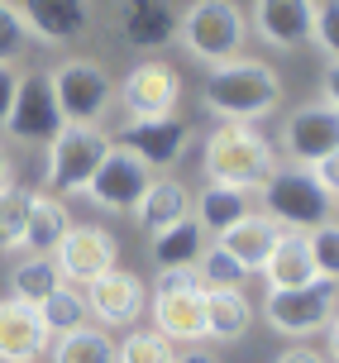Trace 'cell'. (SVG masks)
Listing matches in <instances>:
<instances>
[{
    "label": "cell",
    "instance_id": "cell-1",
    "mask_svg": "<svg viewBox=\"0 0 339 363\" xmlns=\"http://www.w3.org/2000/svg\"><path fill=\"white\" fill-rule=\"evenodd\" d=\"M277 101H282V82L263 57H230V62H215L206 77V106L230 125H249L268 115Z\"/></svg>",
    "mask_w": 339,
    "mask_h": 363
},
{
    "label": "cell",
    "instance_id": "cell-2",
    "mask_svg": "<svg viewBox=\"0 0 339 363\" xmlns=\"http://www.w3.org/2000/svg\"><path fill=\"white\" fill-rule=\"evenodd\" d=\"M201 167L215 186H263L272 172V148L268 139L258 134L253 125H225L211 129L206 139V153H201Z\"/></svg>",
    "mask_w": 339,
    "mask_h": 363
},
{
    "label": "cell",
    "instance_id": "cell-3",
    "mask_svg": "<svg viewBox=\"0 0 339 363\" xmlns=\"http://www.w3.org/2000/svg\"><path fill=\"white\" fill-rule=\"evenodd\" d=\"M244 34H249V24H244V10L234 0H196V5H187L177 15L182 48L191 57H201V62H211V67L239 57Z\"/></svg>",
    "mask_w": 339,
    "mask_h": 363
},
{
    "label": "cell",
    "instance_id": "cell-4",
    "mask_svg": "<svg viewBox=\"0 0 339 363\" xmlns=\"http://www.w3.org/2000/svg\"><path fill=\"white\" fill-rule=\"evenodd\" d=\"M330 191L311 177V167H272L268 182H263V206L268 216L287 230H316L330 220Z\"/></svg>",
    "mask_w": 339,
    "mask_h": 363
},
{
    "label": "cell",
    "instance_id": "cell-5",
    "mask_svg": "<svg viewBox=\"0 0 339 363\" xmlns=\"http://www.w3.org/2000/svg\"><path fill=\"white\" fill-rule=\"evenodd\" d=\"M110 148H115V139L101 125H62L48 144V186L87 191V182L96 177V167L106 163Z\"/></svg>",
    "mask_w": 339,
    "mask_h": 363
},
{
    "label": "cell",
    "instance_id": "cell-6",
    "mask_svg": "<svg viewBox=\"0 0 339 363\" xmlns=\"http://www.w3.org/2000/svg\"><path fill=\"white\" fill-rule=\"evenodd\" d=\"M53 96L67 125H101V115L110 110V96H115V82L101 62L72 57L53 72Z\"/></svg>",
    "mask_w": 339,
    "mask_h": 363
},
{
    "label": "cell",
    "instance_id": "cell-7",
    "mask_svg": "<svg viewBox=\"0 0 339 363\" xmlns=\"http://www.w3.org/2000/svg\"><path fill=\"white\" fill-rule=\"evenodd\" d=\"M67 125L62 110H57V96H53V77L48 72H24L19 77V91H15V106L5 115V129L24 139V144H53V134Z\"/></svg>",
    "mask_w": 339,
    "mask_h": 363
},
{
    "label": "cell",
    "instance_id": "cell-8",
    "mask_svg": "<svg viewBox=\"0 0 339 363\" xmlns=\"http://www.w3.org/2000/svg\"><path fill=\"white\" fill-rule=\"evenodd\" d=\"M335 315V282H311V287H287V291H268L263 301V320L282 335H311L325 330V320Z\"/></svg>",
    "mask_w": 339,
    "mask_h": 363
},
{
    "label": "cell",
    "instance_id": "cell-9",
    "mask_svg": "<svg viewBox=\"0 0 339 363\" xmlns=\"http://www.w3.org/2000/svg\"><path fill=\"white\" fill-rule=\"evenodd\" d=\"M177 101H182V77H177V67H167L158 57L139 62V67L120 82V106H125L134 120L177 115Z\"/></svg>",
    "mask_w": 339,
    "mask_h": 363
},
{
    "label": "cell",
    "instance_id": "cell-10",
    "mask_svg": "<svg viewBox=\"0 0 339 363\" xmlns=\"http://www.w3.org/2000/svg\"><path fill=\"white\" fill-rule=\"evenodd\" d=\"M187 139H191V125H187L182 115H158V120H129V125L120 129V139H115V144L129 148L148 172H158V167L182 163Z\"/></svg>",
    "mask_w": 339,
    "mask_h": 363
},
{
    "label": "cell",
    "instance_id": "cell-11",
    "mask_svg": "<svg viewBox=\"0 0 339 363\" xmlns=\"http://www.w3.org/2000/svg\"><path fill=\"white\" fill-rule=\"evenodd\" d=\"M115 239L101 230V225H72L67 235H62V244L53 249V263L57 272H62V282H72V287H87V282H96L101 272L115 268Z\"/></svg>",
    "mask_w": 339,
    "mask_h": 363
},
{
    "label": "cell",
    "instance_id": "cell-12",
    "mask_svg": "<svg viewBox=\"0 0 339 363\" xmlns=\"http://www.w3.org/2000/svg\"><path fill=\"white\" fill-rule=\"evenodd\" d=\"M148 182H153V172L129 153V148H110L106 163L96 167V177L87 182V196L101 206V211H134L139 206V196L148 191Z\"/></svg>",
    "mask_w": 339,
    "mask_h": 363
},
{
    "label": "cell",
    "instance_id": "cell-13",
    "mask_svg": "<svg viewBox=\"0 0 339 363\" xmlns=\"http://www.w3.org/2000/svg\"><path fill=\"white\" fill-rule=\"evenodd\" d=\"M87 311L101 325H134L143 315V282L115 263L96 282H87Z\"/></svg>",
    "mask_w": 339,
    "mask_h": 363
},
{
    "label": "cell",
    "instance_id": "cell-14",
    "mask_svg": "<svg viewBox=\"0 0 339 363\" xmlns=\"http://www.w3.org/2000/svg\"><path fill=\"white\" fill-rule=\"evenodd\" d=\"M253 29L263 34V43L296 53L301 43H311L316 29V0H258L253 5Z\"/></svg>",
    "mask_w": 339,
    "mask_h": 363
},
{
    "label": "cell",
    "instance_id": "cell-15",
    "mask_svg": "<svg viewBox=\"0 0 339 363\" xmlns=\"http://www.w3.org/2000/svg\"><path fill=\"white\" fill-rule=\"evenodd\" d=\"M282 144H287V153H291L301 167L321 163L325 153L339 148V110H330V106L296 110V115L287 120V129H282Z\"/></svg>",
    "mask_w": 339,
    "mask_h": 363
},
{
    "label": "cell",
    "instance_id": "cell-16",
    "mask_svg": "<svg viewBox=\"0 0 339 363\" xmlns=\"http://www.w3.org/2000/svg\"><path fill=\"white\" fill-rule=\"evenodd\" d=\"M120 34L139 53H158L177 38V10L167 0H125L120 5Z\"/></svg>",
    "mask_w": 339,
    "mask_h": 363
},
{
    "label": "cell",
    "instance_id": "cell-17",
    "mask_svg": "<svg viewBox=\"0 0 339 363\" xmlns=\"http://www.w3.org/2000/svg\"><path fill=\"white\" fill-rule=\"evenodd\" d=\"M263 277H268V291H287V287H311V282H321L306 230H287V225L277 230L272 254H268V263H263Z\"/></svg>",
    "mask_w": 339,
    "mask_h": 363
},
{
    "label": "cell",
    "instance_id": "cell-18",
    "mask_svg": "<svg viewBox=\"0 0 339 363\" xmlns=\"http://www.w3.org/2000/svg\"><path fill=\"white\" fill-rule=\"evenodd\" d=\"M48 349V330L29 301H0V363H34Z\"/></svg>",
    "mask_w": 339,
    "mask_h": 363
},
{
    "label": "cell",
    "instance_id": "cell-19",
    "mask_svg": "<svg viewBox=\"0 0 339 363\" xmlns=\"http://www.w3.org/2000/svg\"><path fill=\"white\" fill-rule=\"evenodd\" d=\"M153 320L158 335L167 340H206V287H177V291H158L153 296Z\"/></svg>",
    "mask_w": 339,
    "mask_h": 363
},
{
    "label": "cell",
    "instance_id": "cell-20",
    "mask_svg": "<svg viewBox=\"0 0 339 363\" xmlns=\"http://www.w3.org/2000/svg\"><path fill=\"white\" fill-rule=\"evenodd\" d=\"M19 15L29 24V34L43 43H72L91 24L87 0H19Z\"/></svg>",
    "mask_w": 339,
    "mask_h": 363
},
{
    "label": "cell",
    "instance_id": "cell-21",
    "mask_svg": "<svg viewBox=\"0 0 339 363\" xmlns=\"http://www.w3.org/2000/svg\"><path fill=\"white\" fill-rule=\"evenodd\" d=\"M277 230H282V225H277L272 216H253V211H249L244 220H234L230 230H220V235H215V244H220L225 254H234L249 272H263V263H268V254H272V239H277Z\"/></svg>",
    "mask_w": 339,
    "mask_h": 363
},
{
    "label": "cell",
    "instance_id": "cell-22",
    "mask_svg": "<svg viewBox=\"0 0 339 363\" xmlns=\"http://www.w3.org/2000/svg\"><path fill=\"white\" fill-rule=\"evenodd\" d=\"M134 216H139V225L148 230V235H162V230H172L177 220L191 216V196H187V186H182V182L158 177V182H148V191L139 196Z\"/></svg>",
    "mask_w": 339,
    "mask_h": 363
},
{
    "label": "cell",
    "instance_id": "cell-23",
    "mask_svg": "<svg viewBox=\"0 0 339 363\" xmlns=\"http://www.w3.org/2000/svg\"><path fill=\"white\" fill-rule=\"evenodd\" d=\"M67 230H72L67 206L57 196H48V191H34V201H29V225H24V249L38 254V258H53V249L62 244Z\"/></svg>",
    "mask_w": 339,
    "mask_h": 363
},
{
    "label": "cell",
    "instance_id": "cell-24",
    "mask_svg": "<svg viewBox=\"0 0 339 363\" xmlns=\"http://www.w3.org/2000/svg\"><path fill=\"white\" fill-rule=\"evenodd\" d=\"M253 311L244 287H206V340H239L249 335Z\"/></svg>",
    "mask_w": 339,
    "mask_h": 363
},
{
    "label": "cell",
    "instance_id": "cell-25",
    "mask_svg": "<svg viewBox=\"0 0 339 363\" xmlns=\"http://www.w3.org/2000/svg\"><path fill=\"white\" fill-rule=\"evenodd\" d=\"M201 249H206V230H201V220H177L172 230H162L153 235V258H158V268H196Z\"/></svg>",
    "mask_w": 339,
    "mask_h": 363
},
{
    "label": "cell",
    "instance_id": "cell-26",
    "mask_svg": "<svg viewBox=\"0 0 339 363\" xmlns=\"http://www.w3.org/2000/svg\"><path fill=\"white\" fill-rule=\"evenodd\" d=\"M38 320H43L48 335H67V330L87 325V296H82V287L57 282V287L38 301Z\"/></svg>",
    "mask_w": 339,
    "mask_h": 363
},
{
    "label": "cell",
    "instance_id": "cell-27",
    "mask_svg": "<svg viewBox=\"0 0 339 363\" xmlns=\"http://www.w3.org/2000/svg\"><path fill=\"white\" fill-rule=\"evenodd\" d=\"M196 216H201V230H230L234 220H244L249 216V191L244 186H206L201 191V206H196Z\"/></svg>",
    "mask_w": 339,
    "mask_h": 363
},
{
    "label": "cell",
    "instance_id": "cell-28",
    "mask_svg": "<svg viewBox=\"0 0 339 363\" xmlns=\"http://www.w3.org/2000/svg\"><path fill=\"white\" fill-rule=\"evenodd\" d=\"M53 363H115V345H110V335H101V330L77 325L67 335H57Z\"/></svg>",
    "mask_w": 339,
    "mask_h": 363
},
{
    "label": "cell",
    "instance_id": "cell-29",
    "mask_svg": "<svg viewBox=\"0 0 339 363\" xmlns=\"http://www.w3.org/2000/svg\"><path fill=\"white\" fill-rule=\"evenodd\" d=\"M62 282V272H57V263L53 258H24L15 268V277H10V291H15V301H29V306H38L48 291Z\"/></svg>",
    "mask_w": 339,
    "mask_h": 363
},
{
    "label": "cell",
    "instance_id": "cell-30",
    "mask_svg": "<svg viewBox=\"0 0 339 363\" xmlns=\"http://www.w3.org/2000/svg\"><path fill=\"white\" fill-rule=\"evenodd\" d=\"M29 201H34V191H24V186H15V182L0 191V249H24Z\"/></svg>",
    "mask_w": 339,
    "mask_h": 363
},
{
    "label": "cell",
    "instance_id": "cell-31",
    "mask_svg": "<svg viewBox=\"0 0 339 363\" xmlns=\"http://www.w3.org/2000/svg\"><path fill=\"white\" fill-rule=\"evenodd\" d=\"M196 277H201V287H244L249 268L234 254H225L220 244H211V249H201V258H196Z\"/></svg>",
    "mask_w": 339,
    "mask_h": 363
},
{
    "label": "cell",
    "instance_id": "cell-32",
    "mask_svg": "<svg viewBox=\"0 0 339 363\" xmlns=\"http://www.w3.org/2000/svg\"><path fill=\"white\" fill-rule=\"evenodd\" d=\"M115 363H177L172 354V340L158 335V330H134L125 345L115 349Z\"/></svg>",
    "mask_w": 339,
    "mask_h": 363
},
{
    "label": "cell",
    "instance_id": "cell-33",
    "mask_svg": "<svg viewBox=\"0 0 339 363\" xmlns=\"http://www.w3.org/2000/svg\"><path fill=\"white\" fill-rule=\"evenodd\" d=\"M29 24H24V15H19L15 0H0V67H10L24 48H29Z\"/></svg>",
    "mask_w": 339,
    "mask_h": 363
},
{
    "label": "cell",
    "instance_id": "cell-34",
    "mask_svg": "<svg viewBox=\"0 0 339 363\" xmlns=\"http://www.w3.org/2000/svg\"><path fill=\"white\" fill-rule=\"evenodd\" d=\"M311 258H316V272H321L325 282H339V225L335 220H325L311 230Z\"/></svg>",
    "mask_w": 339,
    "mask_h": 363
},
{
    "label": "cell",
    "instance_id": "cell-35",
    "mask_svg": "<svg viewBox=\"0 0 339 363\" xmlns=\"http://www.w3.org/2000/svg\"><path fill=\"white\" fill-rule=\"evenodd\" d=\"M311 38L339 62V0H316V29H311Z\"/></svg>",
    "mask_w": 339,
    "mask_h": 363
},
{
    "label": "cell",
    "instance_id": "cell-36",
    "mask_svg": "<svg viewBox=\"0 0 339 363\" xmlns=\"http://www.w3.org/2000/svg\"><path fill=\"white\" fill-rule=\"evenodd\" d=\"M311 177L321 182L330 196H339V148H335V153H325L321 163H311Z\"/></svg>",
    "mask_w": 339,
    "mask_h": 363
},
{
    "label": "cell",
    "instance_id": "cell-37",
    "mask_svg": "<svg viewBox=\"0 0 339 363\" xmlns=\"http://www.w3.org/2000/svg\"><path fill=\"white\" fill-rule=\"evenodd\" d=\"M201 277L196 268H158V287H153V296L158 291H177V287H196Z\"/></svg>",
    "mask_w": 339,
    "mask_h": 363
},
{
    "label": "cell",
    "instance_id": "cell-38",
    "mask_svg": "<svg viewBox=\"0 0 339 363\" xmlns=\"http://www.w3.org/2000/svg\"><path fill=\"white\" fill-rule=\"evenodd\" d=\"M15 91H19V72L15 67H0V125H5V115L15 106Z\"/></svg>",
    "mask_w": 339,
    "mask_h": 363
},
{
    "label": "cell",
    "instance_id": "cell-39",
    "mask_svg": "<svg viewBox=\"0 0 339 363\" xmlns=\"http://www.w3.org/2000/svg\"><path fill=\"white\" fill-rule=\"evenodd\" d=\"M321 91H325V106H330V110H339V62H330V67H325Z\"/></svg>",
    "mask_w": 339,
    "mask_h": 363
},
{
    "label": "cell",
    "instance_id": "cell-40",
    "mask_svg": "<svg viewBox=\"0 0 339 363\" xmlns=\"http://www.w3.org/2000/svg\"><path fill=\"white\" fill-rule=\"evenodd\" d=\"M277 363H325V359H321V354H316V349L296 345V349H287V354H282V359H277Z\"/></svg>",
    "mask_w": 339,
    "mask_h": 363
},
{
    "label": "cell",
    "instance_id": "cell-41",
    "mask_svg": "<svg viewBox=\"0 0 339 363\" xmlns=\"http://www.w3.org/2000/svg\"><path fill=\"white\" fill-rule=\"evenodd\" d=\"M325 330H330V359L339 363V311L330 315V320H325Z\"/></svg>",
    "mask_w": 339,
    "mask_h": 363
},
{
    "label": "cell",
    "instance_id": "cell-42",
    "mask_svg": "<svg viewBox=\"0 0 339 363\" xmlns=\"http://www.w3.org/2000/svg\"><path fill=\"white\" fill-rule=\"evenodd\" d=\"M15 182V167H10V158H5V148H0V191Z\"/></svg>",
    "mask_w": 339,
    "mask_h": 363
},
{
    "label": "cell",
    "instance_id": "cell-43",
    "mask_svg": "<svg viewBox=\"0 0 339 363\" xmlns=\"http://www.w3.org/2000/svg\"><path fill=\"white\" fill-rule=\"evenodd\" d=\"M177 363H220L215 354H206V349H191V354H182Z\"/></svg>",
    "mask_w": 339,
    "mask_h": 363
}]
</instances>
